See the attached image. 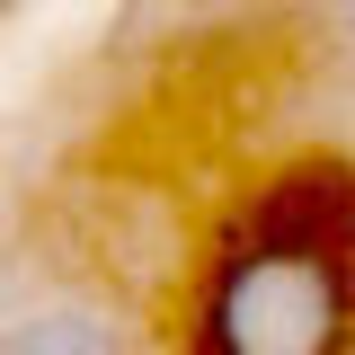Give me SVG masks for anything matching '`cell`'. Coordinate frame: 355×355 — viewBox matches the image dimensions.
I'll list each match as a JSON object with an SVG mask.
<instances>
[{
  "mask_svg": "<svg viewBox=\"0 0 355 355\" xmlns=\"http://www.w3.org/2000/svg\"><path fill=\"white\" fill-rule=\"evenodd\" d=\"M187 355H355V169L302 160L222 231L196 293Z\"/></svg>",
  "mask_w": 355,
  "mask_h": 355,
  "instance_id": "6da1fadb",
  "label": "cell"
},
{
  "mask_svg": "<svg viewBox=\"0 0 355 355\" xmlns=\"http://www.w3.org/2000/svg\"><path fill=\"white\" fill-rule=\"evenodd\" d=\"M0 355H142L133 329L98 302H44L0 320Z\"/></svg>",
  "mask_w": 355,
  "mask_h": 355,
  "instance_id": "7a4b0ae2",
  "label": "cell"
},
{
  "mask_svg": "<svg viewBox=\"0 0 355 355\" xmlns=\"http://www.w3.org/2000/svg\"><path fill=\"white\" fill-rule=\"evenodd\" d=\"M284 9H347V0H284Z\"/></svg>",
  "mask_w": 355,
  "mask_h": 355,
  "instance_id": "3957f363",
  "label": "cell"
},
{
  "mask_svg": "<svg viewBox=\"0 0 355 355\" xmlns=\"http://www.w3.org/2000/svg\"><path fill=\"white\" fill-rule=\"evenodd\" d=\"M0 320H9V258H0Z\"/></svg>",
  "mask_w": 355,
  "mask_h": 355,
  "instance_id": "277c9868",
  "label": "cell"
}]
</instances>
